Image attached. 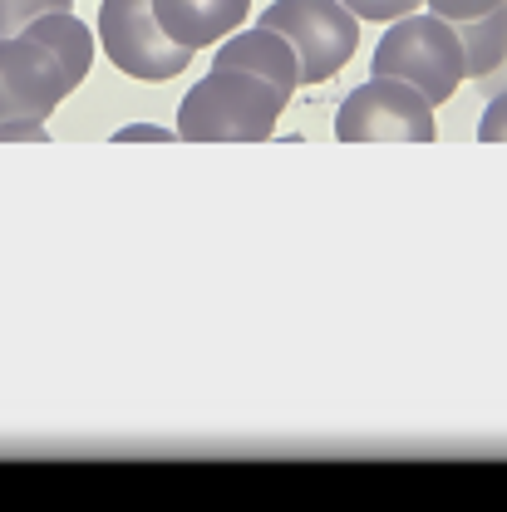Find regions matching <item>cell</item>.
<instances>
[{"instance_id": "cell-1", "label": "cell", "mask_w": 507, "mask_h": 512, "mask_svg": "<svg viewBox=\"0 0 507 512\" xmlns=\"http://www.w3.org/2000/svg\"><path fill=\"white\" fill-rule=\"evenodd\" d=\"M291 99L242 69H212L178 109V138L188 143H266Z\"/></svg>"}, {"instance_id": "cell-2", "label": "cell", "mask_w": 507, "mask_h": 512, "mask_svg": "<svg viewBox=\"0 0 507 512\" xmlns=\"http://www.w3.org/2000/svg\"><path fill=\"white\" fill-rule=\"evenodd\" d=\"M370 64L384 79L414 84L429 104H448L453 89L468 79L458 30L448 25L444 15H434V10H409V15L389 20V30L375 45V60Z\"/></svg>"}, {"instance_id": "cell-3", "label": "cell", "mask_w": 507, "mask_h": 512, "mask_svg": "<svg viewBox=\"0 0 507 512\" xmlns=\"http://www.w3.org/2000/svg\"><path fill=\"white\" fill-rule=\"evenodd\" d=\"M261 25L291 40L301 55V84L335 79L360 45V15H350L340 0H271Z\"/></svg>"}, {"instance_id": "cell-4", "label": "cell", "mask_w": 507, "mask_h": 512, "mask_svg": "<svg viewBox=\"0 0 507 512\" xmlns=\"http://www.w3.org/2000/svg\"><path fill=\"white\" fill-rule=\"evenodd\" d=\"M434 133H439L434 104L414 84L384 79V74L350 89L335 114L340 143H434Z\"/></svg>"}, {"instance_id": "cell-5", "label": "cell", "mask_w": 507, "mask_h": 512, "mask_svg": "<svg viewBox=\"0 0 507 512\" xmlns=\"http://www.w3.org/2000/svg\"><path fill=\"white\" fill-rule=\"evenodd\" d=\"M99 45H104L109 64H119L128 79H148V84L178 79L197 55L158 25L153 0H104L99 5Z\"/></svg>"}, {"instance_id": "cell-6", "label": "cell", "mask_w": 507, "mask_h": 512, "mask_svg": "<svg viewBox=\"0 0 507 512\" xmlns=\"http://www.w3.org/2000/svg\"><path fill=\"white\" fill-rule=\"evenodd\" d=\"M74 74L69 64L45 50L30 35H10L0 40V124L10 119H50L64 99L74 94Z\"/></svg>"}, {"instance_id": "cell-7", "label": "cell", "mask_w": 507, "mask_h": 512, "mask_svg": "<svg viewBox=\"0 0 507 512\" xmlns=\"http://www.w3.org/2000/svg\"><path fill=\"white\" fill-rule=\"evenodd\" d=\"M212 69H242V74H256L266 84H276L286 99L301 89V55L291 50L286 35L256 25V30H232L222 45H217V60Z\"/></svg>"}, {"instance_id": "cell-8", "label": "cell", "mask_w": 507, "mask_h": 512, "mask_svg": "<svg viewBox=\"0 0 507 512\" xmlns=\"http://www.w3.org/2000/svg\"><path fill=\"white\" fill-rule=\"evenodd\" d=\"M247 10H252V0H153L158 25L188 50H207V45L227 40L247 20Z\"/></svg>"}, {"instance_id": "cell-9", "label": "cell", "mask_w": 507, "mask_h": 512, "mask_svg": "<svg viewBox=\"0 0 507 512\" xmlns=\"http://www.w3.org/2000/svg\"><path fill=\"white\" fill-rule=\"evenodd\" d=\"M458 45H463V69L468 79H483L493 69H503L507 60V5H493L488 15L458 20Z\"/></svg>"}, {"instance_id": "cell-10", "label": "cell", "mask_w": 507, "mask_h": 512, "mask_svg": "<svg viewBox=\"0 0 507 512\" xmlns=\"http://www.w3.org/2000/svg\"><path fill=\"white\" fill-rule=\"evenodd\" d=\"M50 10H74V0H0V40L20 35L25 25H35Z\"/></svg>"}, {"instance_id": "cell-11", "label": "cell", "mask_w": 507, "mask_h": 512, "mask_svg": "<svg viewBox=\"0 0 507 512\" xmlns=\"http://www.w3.org/2000/svg\"><path fill=\"white\" fill-rule=\"evenodd\" d=\"M350 15H360V20H399V15H409V10H419L424 0H340Z\"/></svg>"}, {"instance_id": "cell-12", "label": "cell", "mask_w": 507, "mask_h": 512, "mask_svg": "<svg viewBox=\"0 0 507 512\" xmlns=\"http://www.w3.org/2000/svg\"><path fill=\"white\" fill-rule=\"evenodd\" d=\"M434 15H444L448 25H458V20H473V15H488L493 5H507V0H424Z\"/></svg>"}, {"instance_id": "cell-13", "label": "cell", "mask_w": 507, "mask_h": 512, "mask_svg": "<svg viewBox=\"0 0 507 512\" xmlns=\"http://www.w3.org/2000/svg\"><path fill=\"white\" fill-rule=\"evenodd\" d=\"M478 138H483V143H503L507 138V94H498V99L483 109V119H478Z\"/></svg>"}, {"instance_id": "cell-14", "label": "cell", "mask_w": 507, "mask_h": 512, "mask_svg": "<svg viewBox=\"0 0 507 512\" xmlns=\"http://www.w3.org/2000/svg\"><path fill=\"white\" fill-rule=\"evenodd\" d=\"M0 143H45V124L40 119H10V124H0Z\"/></svg>"}, {"instance_id": "cell-15", "label": "cell", "mask_w": 507, "mask_h": 512, "mask_svg": "<svg viewBox=\"0 0 507 512\" xmlns=\"http://www.w3.org/2000/svg\"><path fill=\"white\" fill-rule=\"evenodd\" d=\"M114 138H119V143H138V138H143V143H178L173 128H158V124H128V128H119Z\"/></svg>"}]
</instances>
